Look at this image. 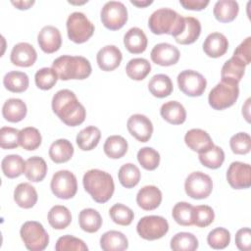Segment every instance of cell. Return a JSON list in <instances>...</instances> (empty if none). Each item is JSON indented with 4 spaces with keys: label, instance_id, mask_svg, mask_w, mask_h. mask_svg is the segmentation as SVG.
<instances>
[{
    "label": "cell",
    "instance_id": "57",
    "mask_svg": "<svg viewBox=\"0 0 251 251\" xmlns=\"http://www.w3.org/2000/svg\"><path fill=\"white\" fill-rule=\"evenodd\" d=\"M130 3L132 4V5H134V6H137V7H139V8H144V7H146V6H149L150 4H152L153 3V1L152 0H144V1H134V0H130Z\"/></svg>",
    "mask_w": 251,
    "mask_h": 251
},
{
    "label": "cell",
    "instance_id": "38",
    "mask_svg": "<svg viewBox=\"0 0 251 251\" xmlns=\"http://www.w3.org/2000/svg\"><path fill=\"white\" fill-rule=\"evenodd\" d=\"M127 141L122 135H111L105 140L104 153L111 159H120L127 152Z\"/></svg>",
    "mask_w": 251,
    "mask_h": 251
},
{
    "label": "cell",
    "instance_id": "10",
    "mask_svg": "<svg viewBox=\"0 0 251 251\" xmlns=\"http://www.w3.org/2000/svg\"><path fill=\"white\" fill-rule=\"evenodd\" d=\"M50 188L56 197L65 200L71 199L77 191L76 177L68 170L58 171L52 176Z\"/></svg>",
    "mask_w": 251,
    "mask_h": 251
},
{
    "label": "cell",
    "instance_id": "40",
    "mask_svg": "<svg viewBox=\"0 0 251 251\" xmlns=\"http://www.w3.org/2000/svg\"><path fill=\"white\" fill-rule=\"evenodd\" d=\"M198 154L200 163L209 169H218L223 165L225 161L224 150L220 146H217L215 144L209 149Z\"/></svg>",
    "mask_w": 251,
    "mask_h": 251
},
{
    "label": "cell",
    "instance_id": "29",
    "mask_svg": "<svg viewBox=\"0 0 251 251\" xmlns=\"http://www.w3.org/2000/svg\"><path fill=\"white\" fill-rule=\"evenodd\" d=\"M74 155V146L68 139L55 140L49 148V157L56 164L68 162Z\"/></svg>",
    "mask_w": 251,
    "mask_h": 251
},
{
    "label": "cell",
    "instance_id": "6",
    "mask_svg": "<svg viewBox=\"0 0 251 251\" xmlns=\"http://www.w3.org/2000/svg\"><path fill=\"white\" fill-rule=\"evenodd\" d=\"M21 238L30 251H42L49 244V235L43 226L36 221L24 223L20 229Z\"/></svg>",
    "mask_w": 251,
    "mask_h": 251
},
{
    "label": "cell",
    "instance_id": "41",
    "mask_svg": "<svg viewBox=\"0 0 251 251\" xmlns=\"http://www.w3.org/2000/svg\"><path fill=\"white\" fill-rule=\"evenodd\" d=\"M198 245V239L191 232H177L171 239V248L174 251H194Z\"/></svg>",
    "mask_w": 251,
    "mask_h": 251
},
{
    "label": "cell",
    "instance_id": "15",
    "mask_svg": "<svg viewBox=\"0 0 251 251\" xmlns=\"http://www.w3.org/2000/svg\"><path fill=\"white\" fill-rule=\"evenodd\" d=\"M150 57L153 63L159 66L169 67L178 62L180 52L175 45L167 42H162L156 44L152 48Z\"/></svg>",
    "mask_w": 251,
    "mask_h": 251
},
{
    "label": "cell",
    "instance_id": "31",
    "mask_svg": "<svg viewBox=\"0 0 251 251\" xmlns=\"http://www.w3.org/2000/svg\"><path fill=\"white\" fill-rule=\"evenodd\" d=\"M150 93L157 98H165L173 92L174 85L171 77L165 74H158L151 77L148 82Z\"/></svg>",
    "mask_w": 251,
    "mask_h": 251
},
{
    "label": "cell",
    "instance_id": "46",
    "mask_svg": "<svg viewBox=\"0 0 251 251\" xmlns=\"http://www.w3.org/2000/svg\"><path fill=\"white\" fill-rule=\"evenodd\" d=\"M137 161L147 171H154L160 164V154L152 147H142L137 152Z\"/></svg>",
    "mask_w": 251,
    "mask_h": 251
},
{
    "label": "cell",
    "instance_id": "42",
    "mask_svg": "<svg viewBox=\"0 0 251 251\" xmlns=\"http://www.w3.org/2000/svg\"><path fill=\"white\" fill-rule=\"evenodd\" d=\"M118 177L124 187L132 188L138 184L141 174L136 165L132 163H126L120 168Z\"/></svg>",
    "mask_w": 251,
    "mask_h": 251
},
{
    "label": "cell",
    "instance_id": "34",
    "mask_svg": "<svg viewBox=\"0 0 251 251\" xmlns=\"http://www.w3.org/2000/svg\"><path fill=\"white\" fill-rule=\"evenodd\" d=\"M78 223L83 231L93 233L100 229L102 226V217L95 209L86 208L79 212Z\"/></svg>",
    "mask_w": 251,
    "mask_h": 251
},
{
    "label": "cell",
    "instance_id": "53",
    "mask_svg": "<svg viewBox=\"0 0 251 251\" xmlns=\"http://www.w3.org/2000/svg\"><path fill=\"white\" fill-rule=\"evenodd\" d=\"M232 57L238 59L246 66L250 64L251 61V37H246L234 50Z\"/></svg>",
    "mask_w": 251,
    "mask_h": 251
},
{
    "label": "cell",
    "instance_id": "25",
    "mask_svg": "<svg viewBox=\"0 0 251 251\" xmlns=\"http://www.w3.org/2000/svg\"><path fill=\"white\" fill-rule=\"evenodd\" d=\"M100 247L104 251H124L128 247V240L123 232L109 230L100 237Z\"/></svg>",
    "mask_w": 251,
    "mask_h": 251
},
{
    "label": "cell",
    "instance_id": "21",
    "mask_svg": "<svg viewBox=\"0 0 251 251\" xmlns=\"http://www.w3.org/2000/svg\"><path fill=\"white\" fill-rule=\"evenodd\" d=\"M228 49V40L221 32L210 33L203 42L205 54L211 58H219L226 54Z\"/></svg>",
    "mask_w": 251,
    "mask_h": 251
},
{
    "label": "cell",
    "instance_id": "26",
    "mask_svg": "<svg viewBox=\"0 0 251 251\" xmlns=\"http://www.w3.org/2000/svg\"><path fill=\"white\" fill-rule=\"evenodd\" d=\"M162 118L172 125H181L186 120V111L183 105L177 101L165 102L160 109Z\"/></svg>",
    "mask_w": 251,
    "mask_h": 251
},
{
    "label": "cell",
    "instance_id": "48",
    "mask_svg": "<svg viewBox=\"0 0 251 251\" xmlns=\"http://www.w3.org/2000/svg\"><path fill=\"white\" fill-rule=\"evenodd\" d=\"M207 242L213 249H225L230 242V233L225 227H216L209 232Z\"/></svg>",
    "mask_w": 251,
    "mask_h": 251
},
{
    "label": "cell",
    "instance_id": "11",
    "mask_svg": "<svg viewBox=\"0 0 251 251\" xmlns=\"http://www.w3.org/2000/svg\"><path fill=\"white\" fill-rule=\"evenodd\" d=\"M184 190L193 199H205L213 190V180L203 172H193L185 178Z\"/></svg>",
    "mask_w": 251,
    "mask_h": 251
},
{
    "label": "cell",
    "instance_id": "17",
    "mask_svg": "<svg viewBox=\"0 0 251 251\" xmlns=\"http://www.w3.org/2000/svg\"><path fill=\"white\" fill-rule=\"evenodd\" d=\"M37 59V53L34 47L27 42H20L14 45L11 51L10 60L18 66L27 68L32 66Z\"/></svg>",
    "mask_w": 251,
    "mask_h": 251
},
{
    "label": "cell",
    "instance_id": "5",
    "mask_svg": "<svg viewBox=\"0 0 251 251\" xmlns=\"http://www.w3.org/2000/svg\"><path fill=\"white\" fill-rule=\"evenodd\" d=\"M239 96L238 83L221 80L210 91L209 105L215 110H224L231 107Z\"/></svg>",
    "mask_w": 251,
    "mask_h": 251
},
{
    "label": "cell",
    "instance_id": "16",
    "mask_svg": "<svg viewBox=\"0 0 251 251\" xmlns=\"http://www.w3.org/2000/svg\"><path fill=\"white\" fill-rule=\"evenodd\" d=\"M37 42L44 53H54L58 51L62 45L61 32L53 25H45L38 32Z\"/></svg>",
    "mask_w": 251,
    "mask_h": 251
},
{
    "label": "cell",
    "instance_id": "58",
    "mask_svg": "<svg viewBox=\"0 0 251 251\" xmlns=\"http://www.w3.org/2000/svg\"><path fill=\"white\" fill-rule=\"evenodd\" d=\"M249 104H250V98L246 100L245 105L242 107V115H244L247 122H249Z\"/></svg>",
    "mask_w": 251,
    "mask_h": 251
},
{
    "label": "cell",
    "instance_id": "18",
    "mask_svg": "<svg viewBox=\"0 0 251 251\" xmlns=\"http://www.w3.org/2000/svg\"><path fill=\"white\" fill-rule=\"evenodd\" d=\"M123 59L121 50L115 45H106L102 47L96 55L98 67L104 72H111L117 69Z\"/></svg>",
    "mask_w": 251,
    "mask_h": 251
},
{
    "label": "cell",
    "instance_id": "12",
    "mask_svg": "<svg viewBox=\"0 0 251 251\" xmlns=\"http://www.w3.org/2000/svg\"><path fill=\"white\" fill-rule=\"evenodd\" d=\"M178 88L190 97L201 96L207 86V80L203 75L193 70H184L176 77Z\"/></svg>",
    "mask_w": 251,
    "mask_h": 251
},
{
    "label": "cell",
    "instance_id": "32",
    "mask_svg": "<svg viewBox=\"0 0 251 251\" xmlns=\"http://www.w3.org/2000/svg\"><path fill=\"white\" fill-rule=\"evenodd\" d=\"M246 65L238 59L231 57L223 66L221 72L222 80L239 83L245 74Z\"/></svg>",
    "mask_w": 251,
    "mask_h": 251
},
{
    "label": "cell",
    "instance_id": "14",
    "mask_svg": "<svg viewBox=\"0 0 251 251\" xmlns=\"http://www.w3.org/2000/svg\"><path fill=\"white\" fill-rule=\"evenodd\" d=\"M128 132L138 141L147 142L153 133V124L149 118L142 114L131 115L126 123Z\"/></svg>",
    "mask_w": 251,
    "mask_h": 251
},
{
    "label": "cell",
    "instance_id": "23",
    "mask_svg": "<svg viewBox=\"0 0 251 251\" xmlns=\"http://www.w3.org/2000/svg\"><path fill=\"white\" fill-rule=\"evenodd\" d=\"M38 199L36 189L28 182L18 184L14 190V200L19 207L24 209L32 208Z\"/></svg>",
    "mask_w": 251,
    "mask_h": 251
},
{
    "label": "cell",
    "instance_id": "22",
    "mask_svg": "<svg viewBox=\"0 0 251 251\" xmlns=\"http://www.w3.org/2000/svg\"><path fill=\"white\" fill-rule=\"evenodd\" d=\"M147 36L139 27L129 28L124 36V44L126 50L132 54H140L147 48Z\"/></svg>",
    "mask_w": 251,
    "mask_h": 251
},
{
    "label": "cell",
    "instance_id": "28",
    "mask_svg": "<svg viewBox=\"0 0 251 251\" xmlns=\"http://www.w3.org/2000/svg\"><path fill=\"white\" fill-rule=\"evenodd\" d=\"M239 6L234 0H220L217 1L213 8V14L221 23H230L238 15Z\"/></svg>",
    "mask_w": 251,
    "mask_h": 251
},
{
    "label": "cell",
    "instance_id": "20",
    "mask_svg": "<svg viewBox=\"0 0 251 251\" xmlns=\"http://www.w3.org/2000/svg\"><path fill=\"white\" fill-rule=\"evenodd\" d=\"M184 142L189 149L201 153L214 145L209 133L201 128H191L184 135Z\"/></svg>",
    "mask_w": 251,
    "mask_h": 251
},
{
    "label": "cell",
    "instance_id": "7",
    "mask_svg": "<svg viewBox=\"0 0 251 251\" xmlns=\"http://www.w3.org/2000/svg\"><path fill=\"white\" fill-rule=\"evenodd\" d=\"M69 38L77 44L86 42L94 32V25L81 12H74L67 19Z\"/></svg>",
    "mask_w": 251,
    "mask_h": 251
},
{
    "label": "cell",
    "instance_id": "39",
    "mask_svg": "<svg viewBox=\"0 0 251 251\" xmlns=\"http://www.w3.org/2000/svg\"><path fill=\"white\" fill-rule=\"evenodd\" d=\"M126 72L129 78L142 80L151 72V65L149 61L144 58H133L127 62Z\"/></svg>",
    "mask_w": 251,
    "mask_h": 251
},
{
    "label": "cell",
    "instance_id": "30",
    "mask_svg": "<svg viewBox=\"0 0 251 251\" xmlns=\"http://www.w3.org/2000/svg\"><path fill=\"white\" fill-rule=\"evenodd\" d=\"M47 170V164L41 157L32 156L25 161V176L32 182H39L43 180L46 176Z\"/></svg>",
    "mask_w": 251,
    "mask_h": 251
},
{
    "label": "cell",
    "instance_id": "19",
    "mask_svg": "<svg viewBox=\"0 0 251 251\" xmlns=\"http://www.w3.org/2000/svg\"><path fill=\"white\" fill-rule=\"evenodd\" d=\"M162 202V192L155 185H145L136 194L137 205L145 210L152 211L157 209Z\"/></svg>",
    "mask_w": 251,
    "mask_h": 251
},
{
    "label": "cell",
    "instance_id": "45",
    "mask_svg": "<svg viewBox=\"0 0 251 251\" xmlns=\"http://www.w3.org/2000/svg\"><path fill=\"white\" fill-rule=\"evenodd\" d=\"M109 215L115 224L125 226H129L134 218L133 211L122 203L114 204L109 210Z\"/></svg>",
    "mask_w": 251,
    "mask_h": 251
},
{
    "label": "cell",
    "instance_id": "27",
    "mask_svg": "<svg viewBox=\"0 0 251 251\" xmlns=\"http://www.w3.org/2000/svg\"><path fill=\"white\" fill-rule=\"evenodd\" d=\"M201 33V24L198 19L184 17V27L180 34L174 37L176 42L182 45L194 43Z\"/></svg>",
    "mask_w": 251,
    "mask_h": 251
},
{
    "label": "cell",
    "instance_id": "37",
    "mask_svg": "<svg viewBox=\"0 0 251 251\" xmlns=\"http://www.w3.org/2000/svg\"><path fill=\"white\" fill-rule=\"evenodd\" d=\"M48 223L55 229H64L72 222L71 211L63 205H55L48 212Z\"/></svg>",
    "mask_w": 251,
    "mask_h": 251
},
{
    "label": "cell",
    "instance_id": "9",
    "mask_svg": "<svg viewBox=\"0 0 251 251\" xmlns=\"http://www.w3.org/2000/svg\"><path fill=\"white\" fill-rule=\"evenodd\" d=\"M169 230L168 221L161 216H145L136 225L138 235L145 240H156L162 238Z\"/></svg>",
    "mask_w": 251,
    "mask_h": 251
},
{
    "label": "cell",
    "instance_id": "33",
    "mask_svg": "<svg viewBox=\"0 0 251 251\" xmlns=\"http://www.w3.org/2000/svg\"><path fill=\"white\" fill-rule=\"evenodd\" d=\"M100 138H101L100 129L97 126H88L77 133L75 141L79 149L83 151H90L98 145Z\"/></svg>",
    "mask_w": 251,
    "mask_h": 251
},
{
    "label": "cell",
    "instance_id": "35",
    "mask_svg": "<svg viewBox=\"0 0 251 251\" xmlns=\"http://www.w3.org/2000/svg\"><path fill=\"white\" fill-rule=\"evenodd\" d=\"M3 84L7 90L15 93H21L27 89L29 79L25 73L12 71L4 75Z\"/></svg>",
    "mask_w": 251,
    "mask_h": 251
},
{
    "label": "cell",
    "instance_id": "4",
    "mask_svg": "<svg viewBox=\"0 0 251 251\" xmlns=\"http://www.w3.org/2000/svg\"><path fill=\"white\" fill-rule=\"evenodd\" d=\"M52 68L62 80L84 79L92 72L90 62L82 56H60L53 61Z\"/></svg>",
    "mask_w": 251,
    "mask_h": 251
},
{
    "label": "cell",
    "instance_id": "56",
    "mask_svg": "<svg viewBox=\"0 0 251 251\" xmlns=\"http://www.w3.org/2000/svg\"><path fill=\"white\" fill-rule=\"evenodd\" d=\"M11 3L19 10H27L35 3V1L34 0H26V1L20 0V1H12Z\"/></svg>",
    "mask_w": 251,
    "mask_h": 251
},
{
    "label": "cell",
    "instance_id": "1",
    "mask_svg": "<svg viewBox=\"0 0 251 251\" xmlns=\"http://www.w3.org/2000/svg\"><path fill=\"white\" fill-rule=\"evenodd\" d=\"M52 110L69 126L81 125L86 117L84 106L70 89H61L54 94L52 98Z\"/></svg>",
    "mask_w": 251,
    "mask_h": 251
},
{
    "label": "cell",
    "instance_id": "43",
    "mask_svg": "<svg viewBox=\"0 0 251 251\" xmlns=\"http://www.w3.org/2000/svg\"><path fill=\"white\" fill-rule=\"evenodd\" d=\"M193 211L194 206L188 202H177L172 211V216L176 223L183 226H189L193 225Z\"/></svg>",
    "mask_w": 251,
    "mask_h": 251
},
{
    "label": "cell",
    "instance_id": "3",
    "mask_svg": "<svg viewBox=\"0 0 251 251\" xmlns=\"http://www.w3.org/2000/svg\"><path fill=\"white\" fill-rule=\"evenodd\" d=\"M148 26L154 34H170L176 37L184 27V17L171 8H160L149 17Z\"/></svg>",
    "mask_w": 251,
    "mask_h": 251
},
{
    "label": "cell",
    "instance_id": "2",
    "mask_svg": "<svg viewBox=\"0 0 251 251\" xmlns=\"http://www.w3.org/2000/svg\"><path fill=\"white\" fill-rule=\"evenodd\" d=\"M82 183L85 191L97 203L107 202L114 194V179L107 172L98 169L89 170L84 174Z\"/></svg>",
    "mask_w": 251,
    "mask_h": 251
},
{
    "label": "cell",
    "instance_id": "36",
    "mask_svg": "<svg viewBox=\"0 0 251 251\" xmlns=\"http://www.w3.org/2000/svg\"><path fill=\"white\" fill-rule=\"evenodd\" d=\"M2 172L8 178H16L25 174V161L17 154L7 155L1 162Z\"/></svg>",
    "mask_w": 251,
    "mask_h": 251
},
{
    "label": "cell",
    "instance_id": "44",
    "mask_svg": "<svg viewBox=\"0 0 251 251\" xmlns=\"http://www.w3.org/2000/svg\"><path fill=\"white\" fill-rule=\"evenodd\" d=\"M41 141V134L36 127L26 126L20 130V145L24 149L33 151L40 146Z\"/></svg>",
    "mask_w": 251,
    "mask_h": 251
},
{
    "label": "cell",
    "instance_id": "55",
    "mask_svg": "<svg viewBox=\"0 0 251 251\" xmlns=\"http://www.w3.org/2000/svg\"><path fill=\"white\" fill-rule=\"evenodd\" d=\"M179 4L187 10L201 11L209 5V0H179Z\"/></svg>",
    "mask_w": 251,
    "mask_h": 251
},
{
    "label": "cell",
    "instance_id": "47",
    "mask_svg": "<svg viewBox=\"0 0 251 251\" xmlns=\"http://www.w3.org/2000/svg\"><path fill=\"white\" fill-rule=\"evenodd\" d=\"M59 76L53 68H41L34 75V81L38 88L42 90L51 89L57 82Z\"/></svg>",
    "mask_w": 251,
    "mask_h": 251
},
{
    "label": "cell",
    "instance_id": "13",
    "mask_svg": "<svg viewBox=\"0 0 251 251\" xmlns=\"http://www.w3.org/2000/svg\"><path fill=\"white\" fill-rule=\"evenodd\" d=\"M226 180L234 189H245L251 185V167L247 163L232 162L226 171Z\"/></svg>",
    "mask_w": 251,
    "mask_h": 251
},
{
    "label": "cell",
    "instance_id": "51",
    "mask_svg": "<svg viewBox=\"0 0 251 251\" xmlns=\"http://www.w3.org/2000/svg\"><path fill=\"white\" fill-rule=\"evenodd\" d=\"M231 151L237 155H245L251 149V137L247 132H238L229 139Z\"/></svg>",
    "mask_w": 251,
    "mask_h": 251
},
{
    "label": "cell",
    "instance_id": "8",
    "mask_svg": "<svg viewBox=\"0 0 251 251\" xmlns=\"http://www.w3.org/2000/svg\"><path fill=\"white\" fill-rule=\"evenodd\" d=\"M101 22L110 30L122 28L127 21V9L120 1H108L104 4L100 13Z\"/></svg>",
    "mask_w": 251,
    "mask_h": 251
},
{
    "label": "cell",
    "instance_id": "49",
    "mask_svg": "<svg viewBox=\"0 0 251 251\" xmlns=\"http://www.w3.org/2000/svg\"><path fill=\"white\" fill-rule=\"evenodd\" d=\"M56 251H87L88 247L83 240L75 237L70 234L63 235L58 238L56 245Z\"/></svg>",
    "mask_w": 251,
    "mask_h": 251
},
{
    "label": "cell",
    "instance_id": "52",
    "mask_svg": "<svg viewBox=\"0 0 251 251\" xmlns=\"http://www.w3.org/2000/svg\"><path fill=\"white\" fill-rule=\"evenodd\" d=\"M20 145V130L3 126L0 129V146L2 149H15Z\"/></svg>",
    "mask_w": 251,
    "mask_h": 251
},
{
    "label": "cell",
    "instance_id": "24",
    "mask_svg": "<svg viewBox=\"0 0 251 251\" xmlns=\"http://www.w3.org/2000/svg\"><path fill=\"white\" fill-rule=\"evenodd\" d=\"M27 108L25 103L19 98H10L6 100L2 107V115L4 119L11 123H18L26 116Z\"/></svg>",
    "mask_w": 251,
    "mask_h": 251
},
{
    "label": "cell",
    "instance_id": "54",
    "mask_svg": "<svg viewBox=\"0 0 251 251\" xmlns=\"http://www.w3.org/2000/svg\"><path fill=\"white\" fill-rule=\"evenodd\" d=\"M235 244L241 251H249L251 248V231L249 227H242L235 234Z\"/></svg>",
    "mask_w": 251,
    "mask_h": 251
},
{
    "label": "cell",
    "instance_id": "50",
    "mask_svg": "<svg viewBox=\"0 0 251 251\" xmlns=\"http://www.w3.org/2000/svg\"><path fill=\"white\" fill-rule=\"evenodd\" d=\"M215 219L214 210L208 205H198L193 211V225L198 227L210 226Z\"/></svg>",
    "mask_w": 251,
    "mask_h": 251
}]
</instances>
